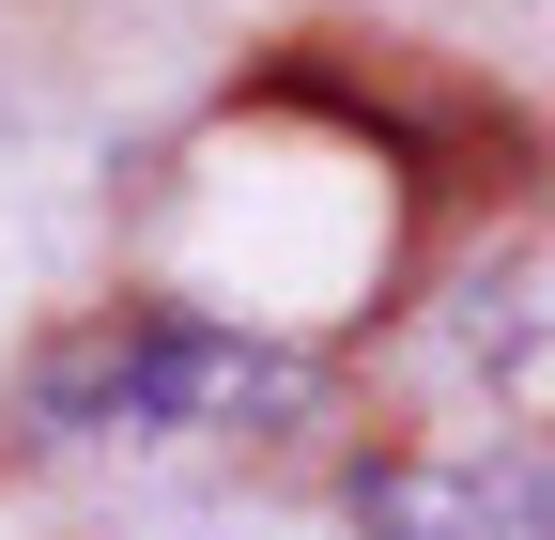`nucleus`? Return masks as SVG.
<instances>
[{
	"label": "nucleus",
	"instance_id": "nucleus-2",
	"mask_svg": "<svg viewBox=\"0 0 555 540\" xmlns=\"http://www.w3.org/2000/svg\"><path fill=\"white\" fill-rule=\"evenodd\" d=\"M371 540H555V448L494 433V448H401L356 479Z\"/></svg>",
	"mask_w": 555,
	"mask_h": 540
},
{
	"label": "nucleus",
	"instance_id": "nucleus-1",
	"mask_svg": "<svg viewBox=\"0 0 555 540\" xmlns=\"http://www.w3.org/2000/svg\"><path fill=\"white\" fill-rule=\"evenodd\" d=\"M309 356L247 340V324H201V309H139L93 324L31 371V433L47 448H170V433H232V417H294Z\"/></svg>",
	"mask_w": 555,
	"mask_h": 540
}]
</instances>
